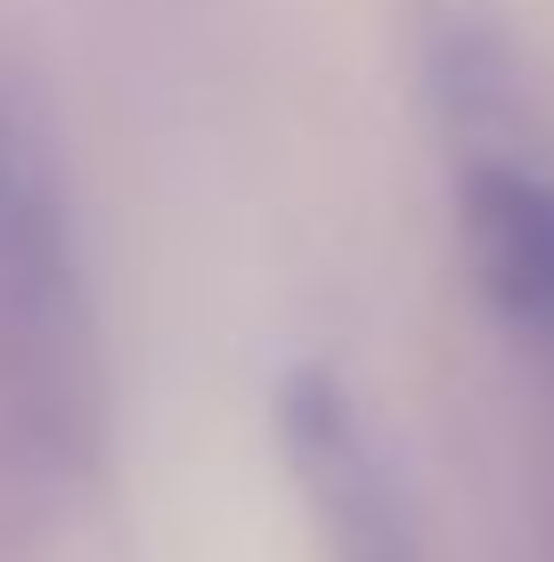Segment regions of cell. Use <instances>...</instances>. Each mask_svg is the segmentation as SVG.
I'll list each match as a JSON object with an SVG mask.
<instances>
[{
  "label": "cell",
  "mask_w": 554,
  "mask_h": 562,
  "mask_svg": "<svg viewBox=\"0 0 554 562\" xmlns=\"http://www.w3.org/2000/svg\"><path fill=\"white\" fill-rule=\"evenodd\" d=\"M278 440L294 464V490L310 506L318 554L327 562H425L408 490H399L384 440L368 408L327 375V367H294L278 392Z\"/></svg>",
  "instance_id": "3"
},
{
  "label": "cell",
  "mask_w": 554,
  "mask_h": 562,
  "mask_svg": "<svg viewBox=\"0 0 554 562\" xmlns=\"http://www.w3.org/2000/svg\"><path fill=\"white\" fill-rule=\"evenodd\" d=\"M0 367L33 392V408L82 424L90 375H99L82 237L42 131L9 99H0Z\"/></svg>",
  "instance_id": "2"
},
{
  "label": "cell",
  "mask_w": 554,
  "mask_h": 562,
  "mask_svg": "<svg viewBox=\"0 0 554 562\" xmlns=\"http://www.w3.org/2000/svg\"><path fill=\"white\" fill-rule=\"evenodd\" d=\"M425 82L441 106L456 237L489 310L554 359V155L530 131L522 74L498 16L449 0L425 16Z\"/></svg>",
  "instance_id": "1"
}]
</instances>
